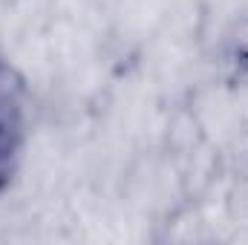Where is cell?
Masks as SVG:
<instances>
[{"label": "cell", "mask_w": 248, "mask_h": 245, "mask_svg": "<svg viewBox=\"0 0 248 245\" xmlns=\"http://www.w3.org/2000/svg\"><path fill=\"white\" fill-rule=\"evenodd\" d=\"M23 144V81L0 61V190L9 184Z\"/></svg>", "instance_id": "1"}]
</instances>
